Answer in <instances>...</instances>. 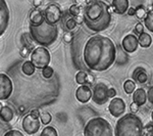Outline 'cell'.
<instances>
[{
    "mask_svg": "<svg viewBox=\"0 0 153 136\" xmlns=\"http://www.w3.org/2000/svg\"><path fill=\"white\" fill-rule=\"evenodd\" d=\"M13 111H12L11 108H9L8 105H4L2 108L1 112H0V119L1 121H3L4 123H8L13 119Z\"/></svg>",
    "mask_w": 153,
    "mask_h": 136,
    "instance_id": "19",
    "label": "cell"
},
{
    "mask_svg": "<svg viewBox=\"0 0 153 136\" xmlns=\"http://www.w3.org/2000/svg\"><path fill=\"white\" fill-rule=\"evenodd\" d=\"M143 135L153 136V122L148 123V124L145 126L144 130H143Z\"/></svg>",
    "mask_w": 153,
    "mask_h": 136,
    "instance_id": "32",
    "label": "cell"
},
{
    "mask_svg": "<svg viewBox=\"0 0 153 136\" xmlns=\"http://www.w3.org/2000/svg\"><path fill=\"white\" fill-rule=\"evenodd\" d=\"M86 79H87V74L83 71H80L76 75V82L78 84H80V85L86 84Z\"/></svg>",
    "mask_w": 153,
    "mask_h": 136,
    "instance_id": "28",
    "label": "cell"
},
{
    "mask_svg": "<svg viewBox=\"0 0 153 136\" xmlns=\"http://www.w3.org/2000/svg\"><path fill=\"white\" fill-rule=\"evenodd\" d=\"M111 6L117 14H125L130 7L129 0H112Z\"/></svg>",
    "mask_w": 153,
    "mask_h": 136,
    "instance_id": "15",
    "label": "cell"
},
{
    "mask_svg": "<svg viewBox=\"0 0 153 136\" xmlns=\"http://www.w3.org/2000/svg\"><path fill=\"white\" fill-rule=\"evenodd\" d=\"M152 6H153V0H152Z\"/></svg>",
    "mask_w": 153,
    "mask_h": 136,
    "instance_id": "49",
    "label": "cell"
},
{
    "mask_svg": "<svg viewBox=\"0 0 153 136\" xmlns=\"http://www.w3.org/2000/svg\"><path fill=\"white\" fill-rule=\"evenodd\" d=\"M75 3L80 6H86L87 4V0H75Z\"/></svg>",
    "mask_w": 153,
    "mask_h": 136,
    "instance_id": "40",
    "label": "cell"
},
{
    "mask_svg": "<svg viewBox=\"0 0 153 136\" xmlns=\"http://www.w3.org/2000/svg\"><path fill=\"white\" fill-rule=\"evenodd\" d=\"M147 99L149 101L151 105H153V86L152 87L149 88V90H148L147 92Z\"/></svg>",
    "mask_w": 153,
    "mask_h": 136,
    "instance_id": "37",
    "label": "cell"
},
{
    "mask_svg": "<svg viewBox=\"0 0 153 136\" xmlns=\"http://www.w3.org/2000/svg\"><path fill=\"white\" fill-rule=\"evenodd\" d=\"M151 119H152V122H153V112H152V114H151Z\"/></svg>",
    "mask_w": 153,
    "mask_h": 136,
    "instance_id": "47",
    "label": "cell"
},
{
    "mask_svg": "<svg viewBox=\"0 0 153 136\" xmlns=\"http://www.w3.org/2000/svg\"><path fill=\"white\" fill-rule=\"evenodd\" d=\"M133 79L136 80L138 83H140V84L146 83L147 80H148V76L146 74V71H145L144 69L140 68V67L139 68H137L134 71V73H133Z\"/></svg>",
    "mask_w": 153,
    "mask_h": 136,
    "instance_id": "18",
    "label": "cell"
},
{
    "mask_svg": "<svg viewBox=\"0 0 153 136\" xmlns=\"http://www.w3.org/2000/svg\"><path fill=\"white\" fill-rule=\"evenodd\" d=\"M94 82V77H92L91 75H87V79H86V83L92 84Z\"/></svg>",
    "mask_w": 153,
    "mask_h": 136,
    "instance_id": "43",
    "label": "cell"
},
{
    "mask_svg": "<svg viewBox=\"0 0 153 136\" xmlns=\"http://www.w3.org/2000/svg\"><path fill=\"white\" fill-rule=\"evenodd\" d=\"M144 24L148 31L153 33V8L146 12V16L144 18Z\"/></svg>",
    "mask_w": 153,
    "mask_h": 136,
    "instance_id": "23",
    "label": "cell"
},
{
    "mask_svg": "<svg viewBox=\"0 0 153 136\" xmlns=\"http://www.w3.org/2000/svg\"><path fill=\"white\" fill-rule=\"evenodd\" d=\"M44 21H45L44 13L41 10L34 9L33 11H31V13H30V22H31V25H33V26H39Z\"/></svg>",
    "mask_w": 153,
    "mask_h": 136,
    "instance_id": "17",
    "label": "cell"
},
{
    "mask_svg": "<svg viewBox=\"0 0 153 136\" xmlns=\"http://www.w3.org/2000/svg\"><path fill=\"white\" fill-rule=\"evenodd\" d=\"M76 98L81 103H87L92 98V91H91V88L89 87V85L82 84V85H80V87L76 88Z\"/></svg>",
    "mask_w": 153,
    "mask_h": 136,
    "instance_id": "14",
    "label": "cell"
},
{
    "mask_svg": "<svg viewBox=\"0 0 153 136\" xmlns=\"http://www.w3.org/2000/svg\"><path fill=\"white\" fill-rule=\"evenodd\" d=\"M5 136H23L24 134L21 132V131H18V130H9L7 131L6 133H4Z\"/></svg>",
    "mask_w": 153,
    "mask_h": 136,
    "instance_id": "33",
    "label": "cell"
},
{
    "mask_svg": "<svg viewBox=\"0 0 153 136\" xmlns=\"http://www.w3.org/2000/svg\"><path fill=\"white\" fill-rule=\"evenodd\" d=\"M135 16L140 19L145 18V16H146V9H145L144 5L140 4V5H138L137 7H136L135 8Z\"/></svg>",
    "mask_w": 153,
    "mask_h": 136,
    "instance_id": "26",
    "label": "cell"
},
{
    "mask_svg": "<svg viewBox=\"0 0 153 136\" xmlns=\"http://www.w3.org/2000/svg\"><path fill=\"white\" fill-rule=\"evenodd\" d=\"M2 108H3V105H2V103H1V102H0V112H1Z\"/></svg>",
    "mask_w": 153,
    "mask_h": 136,
    "instance_id": "46",
    "label": "cell"
},
{
    "mask_svg": "<svg viewBox=\"0 0 153 136\" xmlns=\"http://www.w3.org/2000/svg\"><path fill=\"white\" fill-rule=\"evenodd\" d=\"M40 126L41 123L39 121V118L34 117L31 114L27 115L23 119V122H22V127H23L24 131L29 135L36 134L38 130L40 129Z\"/></svg>",
    "mask_w": 153,
    "mask_h": 136,
    "instance_id": "10",
    "label": "cell"
},
{
    "mask_svg": "<svg viewBox=\"0 0 153 136\" xmlns=\"http://www.w3.org/2000/svg\"><path fill=\"white\" fill-rule=\"evenodd\" d=\"M117 96V90L114 88H108V97L113 98Z\"/></svg>",
    "mask_w": 153,
    "mask_h": 136,
    "instance_id": "39",
    "label": "cell"
},
{
    "mask_svg": "<svg viewBox=\"0 0 153 136\" xmlns=\"http://www.w3.org/2000/svg\"><path fill=\"white\" fill-rule=\"evenodd\" d=\"M68 13H70L73 18H75V16L81 14V6L76 3L73 4V5L70 7V9H68Z\"/></svg>",
    "mask_w": 153,
    "mask_h": 136,
    "instance_id": "29",
    "label": "cell"
},
{
    "mask_svg": "<svg viewBox=\"0 0 153 136\" xmlns=\"http://www.w3.org/2000/svg\"><path fill=\"white\" fill-rule=\"evenodd\" d=\"M30 56H31V61L35 65L37 69H43L46 66H49L51 61L50 52L44 46L36 47L31 52Z\"/></svg>",
    "mask_w": 153,
    "mask_h": 136,
    "instance_id": "6",
    "label": "cell"
},
{
    "mask_svg": "<svg viewBox=\"0 0 153 136\" xmlns=\"http://www.w3.org/2000/svg\"><path fill=\"white\" fill-rule=\"evenodd\" d=\"M30 114H31V115H33L34 116V117H37V118H39V117H40V112H39V110H37V108H34V110H32L31 111V113H30Z\"/></svg>",
    "mask_w": 153,
    "mask_h": 136,
    "instance_id": "41",
    "label": "cell"
},
{
    "mask_svg": "<svg viewBox=\"0 0 153 136\" xmlns=\"http://www.w3.org/2000/svg\"><path fill=\"white\" fill-rule=\"evenodd\" d=\"M138 41H139V45L143 48H148L150 47V45L152 44V38L151 36L148 33H145L143 32L139 35V38H138Z\"/></svg>",
    "mask_w": 153,
    "mask_h": 136,
    "instance_id": "21",
    "label": "cell"
},
{
    "mask_svg": "<svg viewBox=\"0 0 153 136\" xmlns=\"http://www.w3.org/2000/svg\"><path fill=\"white\" fill-rule=\"evenodd\" d=\"M138 45H139L138 38L135 35H133V34H129V35H127L123 39L122 47L128 53H133L134 51L137 50Z\"/></svg>",
    "mask_w": 153,
    "mask_h": 136,
    "instance_id": "13",
    "label": "cell"
},
{
    "mask_svg": "<svg viewBox=\"0 0 153 136\" xmlns=\"http://www.w3.org/2000/svg\"><path fill=\"white\" fill-rule=\"evenodd\" d=\"M147 100V93L143 88H138L134 91V95H133V101L137 103L139 107L145 105Z\"/></svg>",
    "mask_w": 153,
    "mask_h": 136,
    "instance_id": "16",
    "label": "cell"
},
{
    "mask_svg": "<svg viewBox=\"0 0 153 136\" xmlns=\"http://www.w3.org/2000/svg\"><path fill=\"white\" fill-rule=\"evenodd\" d=\"M65 28L68 31H71V30H74L76 27V19H74V18H70V19H68L65 21Z\"/></svg>",
    "mask_w": 153,
    "mask_h": 136,
    "instance_id": "31",
    "label": "cell"
},
{
    "mask_svg": "<svg viewBox=\"0 0 153 136\" xmlns=\"http://www.w3.org/2000/svg\"><path fill=\"white\" fill-rule=\"evenodd\" d=\"M144 125L141 119L135 114H127L117 121L115 125V136H141L143 135Z\"/></svg>",
    "mask_w": 153,
    "mask_h": 136,
    "instance_id": "4",
    "label": "cell"
},
{
    "mask_svg": "<svg viewBox=\"0 0 153 136\" xmlns=\"http://www.w3.org/2000/svg\"><path fill=\"white\" fill-rule=\"evenodd\" d=\"M74 19H76V24H82L83 23V16H81V14H79V16H75Z\"/></svg>",
    "mask_w": 153,
    "mask_h": 136,
    "instance_id": "42",
    "label": "cell"
},
{
    "mask_svg": "<svg viewBox=\"0 0 153 136\" xmlns=\"http://www.w3.org/2000/svg\"><path fill=\"white\" fill-rule=\"evenodd\" d=\"M43 13L45 21L51 25H56L62 19V11H61L58 4L56 3L48 4Z\"/></svg>",
    "mask_w": 153,
    "mask_h": 136,
    "instance_id": "7",
    "label": "cell"
},
{
    "mask_svg": "<svg viewBox=\"0 0 153 136\" xmlns=\"http://www.w3.org/2000/svg\"><path fill=\"white\" fill-rule=\"evenodd\" d=\"M30 53H31V50H30L29 48L25 47V46H23L21 49V55L23 56V58H28V56L30 55Z\"/></svg>",
    "mask_w": 153,
    "mask_h": 136,
    "instance_id": "36",
    "label": "cell"
},
{
    "mask_svg": "<svg viewBox=\"0 0 153 136\" xmlns=\"http://www.w3.org/2000/svg\"><path fill=\"white\" fill-rule=\"evenodd\" d=\"M35 70H36V67L31 61H25L23 64V66H22V72H23L26 76H32L35 73Z\"/></svg>",
    "mask_w": 153,
    "mask_h": 136,
    "instance_id": "22",
    "label": "cell"
},
{
    "mask_svg": "<svg viewBox=\"0 0 153 136\" xmlns=\"http://www.w3.org/2000/svg\"><path fill=\"white\" fill-rule=\"evenodd\" d=\"M40 121L42 124L44 125H48L49 123L51 122V120H52V116L50 115V113L48 112H44V113H41L40 114Z\"/></svg>",
    "mask_w": 153,
    "mask_h": 136,
    "instance_id": "27",
    "label": "cell"
},
{
    "mask_svg": "<svg viewBox=\"0 0 153 136\" xmlns=\"http://www.w3.org/2000/svg\"><path fill=\"white\" fill-rule=\"evenodd\" d=\"M63 40H65V43H71V40H73V34L71 32H65V35H63Z\"/></svg>",
    "mask_w": 153,
    "mask_h": 136,
    "instance_id": "35",
    "label": "cell"
},
{
    "mask_svg": "<svg viewBox=\"0 0 153 136\" xmlns=\"http://www.w3.org/2000/svg\"><path fill=\"white\" fill-rule=\"evenodd\" d=\"M83 23L94 33L105 31L111 23L110 6L103 0H91L84 6Z\"/></svg>",
    "mask_w": 153,
    "mask_h": 136,
    "instance_id": "2",
    "label": "cell"
},
{
    "mask_svg": "<svg viewBox=\"0 0 153 136\" xmlns=\"http://www.w3.org/2000/svg\"><path fill=\"white\" fill-rule=\"evenodd\" d=\"M35 43L36 42L33 40V38H32L30 33H24L23 35H22V44H23V46L29 48L31 51H33L34 49L36 48Z\"/></svg>",
    "mask_w": 153,
    "mask_h": 136,
    "instance_id": "20",
    "label": "cell"
},
{
    "mask_svg": "<svg viewBox=\"0 0 153 136\" xmlns=\"http://www.w3.org/2000/svg\"><path fill=\"white\" fill-rule=\"evenodd\" d=\"M50 1H56V0H50Z\"/></svg>",
    "mask_w": 153,
    "mask_h": 136,
    "instance_id": "48",
    "label": "cell"
},
{
    "mask_svg": "<svg viewBox=\"0 0 153 136\" xmlns=\"http://www.w3.org/2000/svg\"><path fill=\"white\" fill-rule=\"evenodd\" d=\"M130 110H131V113L133 114H136L139 111V105H137V103H135L134 101H133V103L130 105Z\"/></svg>",
    "mask_w": 153,
    "mask_h": 136,
    "instance_id": "38",
    "label": "cell"
},
{
    "mask_svg": "<svg viewBox=\"0 0 153 136\" xmlns=\"http://www.w3.org/2000/svg\"><path fill=\"white\" fill-rule=\"evenodd\" d=\"M10 22V10L5 0H0V37L5 33Z\"/></svg>",
    "mask_w": 153,
    "mask_h": 136,
    "instance_id": "11",
    "label": "cell"
},
{
    "mask_svg": "<svg viewBox=\"0 0 153 136\" xmlns=\"http://www.w3.org/2000/svg\"><path fill=\"white\" fill-rule=\"evenodd\" d=\"M53 73H54V70L49 66H46L45 68L42 69V76L45 79H50L53 76Z\"/></svg>",
    "mask_w": 153,
    "mask_h": 136,
    "instance_id": "30",
    "label": "cell"
},
{
    "mask_svg": "<svg viewBox=\"0 0 153 136\" xmlns=\"http://www.w3.org/2000/svg\"><path fill=\"white\" fill-rule=\"evenodd\" d=\"M108 111L111 114L112 117L118 118L126 113V103L125 101L120 97H113L112 100L109 102Z\"/></svg>",
    "mask_w": 153,
    "mask_h": 136,
    "instance_id": "12",
    "label": "cell"
},
{
    "mask_svg": "<svg viewBox=\"0 0 153 136\" xmlns=\"http://www.w3.org/2000/svg\"><path fill=\"white\" fill-rule=\"evenodd\" d=\"M83 58L89 70L104 72L108 70L117 59V46L111 39L106 36H92L85 44Z\"/></svg>",
    "mask_w": 153,
    "mask_h": 136,
    "instance_id": "1",
    "label": "cell"
},
{
    "mask_svg": "<svg viewBox=\"0 0 153 136\" xmlns=\"http://www.w3.org/2000/svg\"><path fill=\"white\" fill-rule=\"evenodd\" d=\"M58 133L56 129L52 126H47L41 132V136H57Z\"/></svg>",
    "mask_w": 153,
    "mask_h": 136,
    "instance_id": "25",
    "label": "cell"
},
{
    "mask_svg": "<svg viewBox=\"0 0 153 136\" xmlns=\"http://www.w3.org/2000/svg\"><path fill=\"white\" fill-rule=\"evenodd\" d=\"M143 32H144V26H143L142 23H138L135 27V33L138 34V35H140V34L143 33Z\"/></svg>",
    "mask_w": 153,
    "mask_h": 136,
    "instance_id": "34",
    "label": "cell"
},
{
    "mask_svg": "<svg viewBox=\"0 0 153 136\" xmlns=\"http://www.w3.org/2000/svg\"><path fill=\"white\" fill-rule=\"evenodd\" d=\"M92 99L98 105H102L107 102V100L109 99V97H108V87L104 83H98L94 86Z\"/></svg>",
    "mask_w": 153,
    "mask_h": 136,
    "instance_id": "8",
    "label": "cell"
},
{
    "mask_svg": "<svg viewBox=\"0 0 153 136\" xmlns=\"http://www.w3.org/2000/svg\"><path fill=\"white\" fill-rule=\"evenodd\" d=\"M136 89V84L133 80H127L124 83V90L127 94H131L135 91Z\"/></svg>",
    "mask_w": 153,
    "mask_h": 136,
    "instance_id": "24",
    "label": "cell"
},
{
    "mask_svg": "<svg viewBox=\"0 0 153 136\" xmlns=\"http://www.w3.org/2000/svg\"><path fill=\"white\" fill-rule=\"evenodd\" d=\"M34 4L35 5H39L40 4V0H34Z\"/></svg>",
    "mask_w": 153,
    "mask_h": 136,
    "instance_id": "45",
    "label": "cell"
},
{
    "mask_svg": "<svg viewBox=\"0 0 153 136\" xmlns=\"http://www.w3.org/2000/svg\"><path fill=\"white\" fill-rule=\"evenodd\" d=\"M128 14H129V16H135V8L134 7H129V9H128Z\"/></svg>",
    "mask_w": 153,
    "mask_h": 136,
    "instance_id": "44",
    "label": "cell"
},
{
    "mask_svg": "<svg viewBox=\"0 0 153 136\" xmlns=\"http://www.w3.org/2000/svg\"><path fill=\"white\" fill-rule=\"evenodd\" d=\"M84 135L86 136H111L113 131L111 125L107 120L97 117L93 118L87 122L84 128Z\"/></svg>",
    "mask_w": 153,
    "mask_h": 136,
    "instance_id": "5",
    "label": "cell"
},
{
    "mask_svg": "<svg viewBox=\"0 0 153 136\" xmlns=\"http://www.w3.org/2000/svg\"><path fill=\"white\" fill-rule=\"evenodd\" d=\"M13 92V84L6 74L0 73V100H6Z\"/></svg>",
    "mask_w": 153,
    "mask_h": 136,
    "instance_id": "9",
    "label": "cell"
},
{
    "mask_svg": "<svg viewBox=\"0 0 153 136\" xmlns=\"http://www.w3.org/2000/svg\"><path fill=\"white\" fill-rule=\"evenodd\" d=\"M30 34L33 40L40 46L52 45L58 38V27L56 25H51L44 21L39 26L30 25Z\"/></svg>",
    "mask_w": 153,
    "mask_h": 136,
    "instance_id": "3",
    "label": "cell"
}]
</instances>
